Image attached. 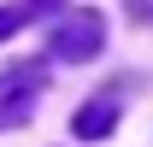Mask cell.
<instances>
[{"mask_svg": "<svg viewBox=\"0 0 153 147\" xmlns=\"http://www.w3.org/2000/svg\"><path fill=\"white\" fill-rule=\"evenodd\" d=\"M41 88H47V65H36V59L6 65V71H0V129L30 124V112H36V94H41Z\"/></svg>", "mask_w": 153, "mask_h": 147, "instance_id": "obj_1", "label": "cell"}, {"mask_svg": "<svg viewBox=\"0 0 153 147\" xmlns=\"http://www.w3.org/2000/svg\"><path fill=\"white\" fill-rule=\"evenodd\" d=\"M100 41H106L100 12H71V18L47 36V53H53V59H71V65H82V59H94V53H100Z\"/></svg>", "mask_w": 153, "mask_h": 147, "instance_id": "obj_2", "label": "cell"}, {"mask_svg": "<svg viewBox=\"0 0 153 147\" xmlns=\"http://www.w3.org/2000/svg\"><path fill=\"white\" fill-rule=\"evenodd\" d=\"M112 124H118V94H94V100H88V106L71 118V129L82 135V141H100Z\"/></svg>", "mask_w": 153, "mask_h": 147, "instance_id": "obj_3", "label": "cell"}, {"mask_svg": "<svg viewBox=\"0 0 153 147\" xmlns=\"http://www.w3.org/2000/svg\"><path fill=\"white\" fill-rule=\"evenodd\" d=\"M24 18H36V6H12V12H0V36H12Z\"/></svg>", "mask_w": 153, "mask_h": 147, "instance_id": "obj_4", "label": "cell"}]
</instances>
